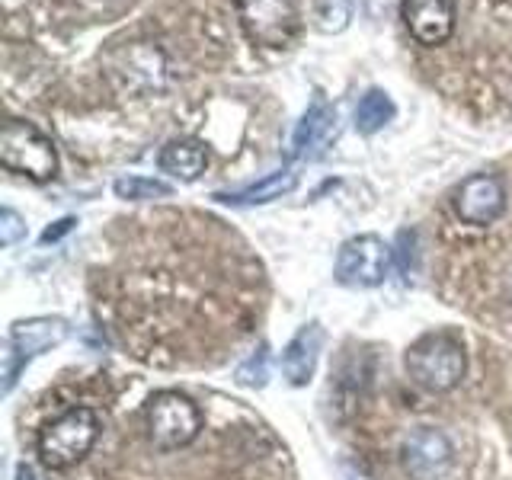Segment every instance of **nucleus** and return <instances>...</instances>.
Listing matches in <instances>:
<instances>
[{
    "label": "nucleus",
    "instance_id": "nucleus-14",
    "mask_svg": "<svg viewBox=\"0 0 512 480\" xmlns=\"http://www.w3.org/2000/svg\"><path fill=\"white\" fill-rule=\"evenodd\" d=\"M298 186V173L295 170H279V173H269L263 180H256L244 189H234V192H215V199L224 205H266V202H276L282 196H288Z\"/></svg>",
    "mask_w": 512,
    "mask_h": 480
},
{
    "label": "nucleus",
    "instance_id": "nucleus-15",
    "mask_svg": "<svg viewBox=\"0 0 512 480\" xmlns=\"http://www.w3.org/2000/svg\"><path fill=\"white\" fill-rule=\"evenodd\" d=\"M397 116L394 100L384 90H368L356 106V128L362 135H375Z\"/></svg>",
    "mask_w": 512,
    "mask_h": 480
},
{
    "label": "nucleus",
    "instance_id": "nucleus-11",
    "mask_svg": "<svg viewBox=\"0 0 512 480\" xmlns=\"http://www.w3.org/2000/svg\"><path fill=\"white\" fill-rule=\"evenodd\" d=\"M68 320L64 317H29V320H16L10 327V346L20 352L23 359L39 356V352H48L61 346L68 340Z\"/></svg>",
    "mask_w": 512,
    "mask_h": 480
},
{
    "label": "nucleus",
    "instance_id": "nucleus-10",
    "mask_svg": "<svg viewBox=\"0 0 512 480\" xmlns=\"http://www.w3.org/2000/svg\"><path fill=\"white\" fill-rule=\"evenodd\" d=\"M320 349H324V327L320 324H304L292 340H288V346L282 349V375L288 378V384L304 388V384L314 378Z\"/></svg>",
    "mask_w": 512,
    "mask_h": 480
},
{
    "label": "nucleus",
    "instance_id": "nucleus-23",
    "mask_svg": "<svg viewBox=\"0 0 512 480\" xmlns=\"http://www.w3.org/2000/svg\"><path fill=\"white\" fill-rule=\"evenodd\" d=\"M16 480H32V474H29L26 464H20V468H16Z\"/></svg>",
    "mask_w": 512,
    "mask_h": 480
},
{
    "label": "nucleus",
    "instance_id": "nucleus-18",
    "mask_svg": "<svg viewBox=\"0 0 512 480\" xmlns=\"http://www.w3.org/2000/svg\"><path fill=\"white\" fill-rule=\"evenodd\" d=\"M234 378H237L240 388H266V381H269V349L263 343L256 346V352H250V356L237 365Z\"/></svg>",
    "mask_w": 512,
    "mask_h": 480
},
{
    "label": "nucleus",
    "instance_id": "nucleus-2",
    "mask_svg": "<svg viewBox=\"0 0 512 480\" xmlns=\"http://www.w3.org/2000/svg\"><path fill=\"white\" fill-rule=\"evenodd\" d=\"M144 436L154 452H183L202 436V410L180 391H157L141 410Z\"/></svg>",
    "mask_w": 512,
    "mask_h": 480
},
{
    "label": "nucleus",
    "instance_id": "nucleus-9",
    "mask_svg": "<svg viewBox=\"0 0 512 480\" xmlns=\"http://www.w3.org/2000/svg\"><path fill=\"white\" fill-rule=\"evenodd\" d=\"M404 461L413 477L436 480L452 468V442L439 429H416L404 445Z\"/></svg>",
    "mask_w": 512,
    "mask_h": 480
},
{
    "label": "nucleus",
    "instance_id": "nucleus-6",
    "mask_svg": "<svg viewBox=\"0 0 512 480\" xmlns=\"http://www.w3.org/2000/svg\"><path fill=\"white\" fill-rule=\"evenodd\" d=\"M391 263L394 250L378 234H359L349 237L336 253L333 276L349 288H375L391 276Z\"/></svg>",
    "mask_w": 512,
    "mask_h": 480
},
{
    "label": "nucleus",
    "instance_id": "nucleus-12",
    "mask_svg": "<svg viewBox=\"0 0 512 480\" xmlns=\"http://www.w3.org/2000/svg\"><path fill=\"white\" fill-rule=\"evenodd\" d=\"M160 170L180 183H196L208 167V148L199 138H173L160 151Z\"/></svg>",
    "mask_w": 512,
    "mask_h": 480
},
{
    "label": "nucleus",
    "instance_id": "nucleus-21",
    "mask_svg": "<svg viewBox=\"0 0 512 480\" xmlns=\"http://www.w3.org/2000/svg\"><path fill=\"white\" fill-rule=\"evenodd\" d=\"M0 359H4V394H10L13 391V384H16V378H20V368L26 365V359L16 352L10 343L4 346V352H0Z\"/></svg>",
    "mask_w": 512,
    "mask_h": 480
},
{
    "label": "nucleus",
    "instance_id": "nucleus-5",
    "mask_svg": "<svg viewBox=\"0 0 512 480\" xmlns=\"http://www.w3.org/2000/svg\"><path fill=\"white\" fill-rule=\"evenodd\" d=\"M244 36L260 48H288L298 36V13L292 0H234Z\"/></svg>",
    "mask_w": 512,
    "mask_h": 480
},
{
    "label": "nucleus",
    "instance_id": "nucleus-3",
    "mask_svg": "<svg viewBox=\"0 0 512 480\" xmlns=\"http://www.w3.org/2000/svg\"><path fill=\"white\" fill-rule=\"evenodd\" d=\"M407 365V375L420 384V388L432 391V394H445V391H455L461 378H464V368H468V356L458 340L445 333H429L420 336L404 356Z\"/></svg>",
    "mask_w": 512,
    "mask_h": 480
},
{
    "label": "nucleus",
    "instance_id": "nucleus-20",
    "mask_svg": "<svg viewBox=\"0 0 512 480\" xmlns=\"http://www.w3.org/2000/svg\"><path fill=\"white\" fill-rule=\"evenodd\" d=\"M394 256H397L400 272H407V276H410V269L416 266V234L413 231H400L397 234V250H394Z\"/></svg>",
    "mask_w": 512,
    "mask_h": 480
},
{
    "label": "nucleus",
    "instance_id": "nucleus-8",
    "mask_svg": "<svg viewBox=\"0 0 512 480\" xmlns=\"http://www.w3.org/2000/svg\"><path fill=\"white\" fill-rule=\"evenodd\" d=\"M400 16L410 36L426 48H439L455 36L452 0H400Z\"/></svg>",
    "mask_w": 512,
    "mask_h": 480
},
{
    "label": "nucleus",
    "instance_id": "nucleus-16",
    "mask_svg": "<svg viewBox=\"0 0 512 480\" xmlns=\"http://www.w3.org/2000/svg\"><path fill=\"white\" fill-rule=\"evenodd\" d=\"M112 192H116V199L125 202H148V199H167L173 189L164 180H151V176H122V180L112 183Z\"/></svg>",
    "mask_w": 512,
    "mask_h": 480
},
{
    "label": "nucleus",
    "instance_id": "nucleus-1",
    "mask_svg": "<svg viewBox=\"0 0 512 480\" xmlns=\"http://www.w3.org/2000/svg\"><path fill=\"white\" fill-rule=\"evenodd\" d=\"M100 413L93 407H71L39 429V458L48 471H71L100 442Z\"/></svg>",
    "mask_w": 512,
    "mask_h": 480
},
{
    "label": "nucleus",
    "instance_id": "nucleus-13",
    "mask_svg": "<svg viewBox=\"0 0 512 480\" xmlns=\"http://www.w3.org/2000/svg\"><path fill=\"white\" fill-rule=\"evenodd\" d=\"M333 122H336L333 106L317 93L314 100H311V106H308V112L301 116L295 135H292V157H311L320 148V144L327 141Z\"/></svg>",
    "mask_w": 512,
    "mask_h": 480
},
{
    "label": "nucleus",
    "instance_id": "nucleus-7",
    "mask_svg": "<svg viewBox=\"0 0 512 480\" xmlns=\"http://www.w3.org/2000/svg\"><path fill=\"white\" fill-rule=\"evenodd\" d=\"M455 215L471 228H487L506 212V186L493 173H474L455 189Z\"/></svg>",
    "mask_w": 512,
    "mask_h": 480
},
{
    "label": "nucleus",
    "instance_id": "nucleus-22",
    "mask_svg": "<svg viewBox=\"0 0 512 480\" xmlns=\"http://www.w3.org/2000/svg\"><path fill=\"white\" fill-rule=\"evenodd\" d=\"M74 224H77V218H61V221H55L52 228L42 231V244H55V240H61L68 231H74Z\"/></svg>",
    "mask_w": 512,
    "mask_h": 480
},
{
    "label": "nucleus",
    "instance_id": "nucleus-19",
    "mask_svg": "<svg viewBox=\"0 0 512 480\" xmlns=\"http://www.w3.org/2000/svg\"><path fill=\"white\" fill-rule=\"evenodd\" d=\"M23 237H26V221L16 215L13 208H4V212H0V244L13 247V244H20Z\"/></svg>",
    "mask_w": 512,
    "mask_h": 480
},
{
    "label": "nucleus",
    "instance_id": "nucleus-17",
    "mask_svg": "<svg viewBox=\"0 0 512 480\" xmlns=\"http://www.w3.org/2000/svg\"><path fill=\"white\" fill-rule=\"evenodd\" d=\"M352 7H356V0H314V23L320 32H343L352 20Z\"/></svg>",
    "mask_w": 512,
    "mask_h": 480
},
{
    "label": "nucleus",
    "instance_id": "nucleus-4",
    "mask_svg": "<svg viewBox=\"0 0 512 480\" xmlns=\"http://www.w3.org/2000/svg\"><path fill=\"white\" fill-rule=\"evenodd\" d=\"M0 164L32 183H48L58 173V151L52 138L42 135L32 122L10 119L0 128Z\"/></svg>",
    "mask_w": 512,
    "mask_h": 480
}]
</instances>
